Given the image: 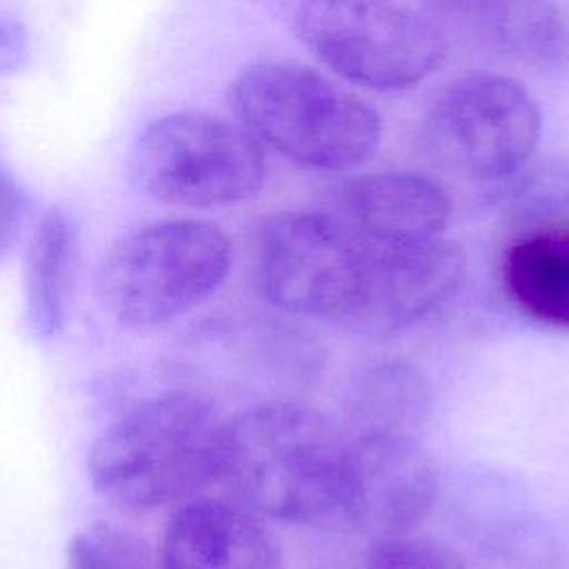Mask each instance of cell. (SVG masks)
Masks as SVG:
<instances>
[{
	"instance_id": "cell-1",
	"label": "cell",
	"mask_w": 569,
	"mask_h": 569,
	"mask_svg": "<svg viewBox=\"0 0 569 569\" xmlns=\"http://www.w3.org/2000/svg\"><path fill=\"white\" fill-rule=\"evenodd\" d=\"M345 449L320 411L262 402L227 420L220 480L258 516L313 525L340 511Z\"/></svg>"
},
{
	"instance_id": "cell-2",
	"label": "cell",
	"mask_w": 569,
	"mask_h": 569,
	"mask_svg": "<svg viewBox=\"0 0 569 569\" xmlns=\"http://www.w3.org/2000/svg\"><path fill=\"white\" fill-rule=\"evenodd\" d=\"M227 420L187 391L151 398L96 440L89 478L98 496L127 511H151L220 480Z\"/></svg>"
},
{
	"instance_id": "cell-3",
	"label": "cell",
	"mask_w": 569,
	"mask_h": 569,
	"mask_svg": "<svg viewBox=\"0 0 569 569\" xmlns=\"http://www.w3.org/2000/svg\"><path fill=\"white\" fill-rule=\"evenodd\" d=\"M229 98L244 131L307 169L345 171L380 144L378 111L302 64L256 62L236 76Z\"/></svg>"
},
{
	"instance_id": "cell-4",
	"label": "cell",
	"mask_w": 569,
	"mask_h": 569,
	"mask_svg": "<svg viewBox=\"0 0 569 569\" xmlns=\"http://www.w3.org/2000/svg\"><path fill=\"white\" fill-rule=\"evenodd\" d=\"M231 242L204 220H162L120 238L100 269L104 309L131 329L162 325L207 300L227 278Z\"/></svg>"
},
{
	"instance_id": "cell-5",
	"label": "cell",
	"mask_w": 569,
	"mask_h": 569,
	"mask_svg": "<svg viewBox=\"0 0 569 569\" xmlns=\"http://www.w3.org/2000/svg\"><path fill=\"white\" fill-rule=\"evenodd\" d=\"M293 29L322 67L371 91L409 89L447 56L442 31L396 0H300Z\"/></svg>"
},
{
	"instance_id": "cell-6",
	"label": "cell",
	"mask_w": 569,
	"mask_h": 569,
	"mask_svg": "<svg viewBox=\"0 0 569 569\" xmlns=\"http://www.w3.org/2000/svg\"><path fill=\"white\" fill-rule=\"evenodd\" d=\"M371 247L338 216L287 211L258 231L256 273L264 298L293 316H356L367 291Z\"/></svg>"
},
{
	"instance_id": "cell-7",
	"label": "cell",
	"mask_w": 569,
	"mask_h": 569,
	"mask_svg": "<svg viewBox=\"0 0 569 569\" xmlns=\"http://www.w3.org/2000/svg\"><path fill=\"white\" fill-rule=\"evenodd\" d=\"M136 178L156 200L224 207L251 198L264 180L258 140L202 111H176L151 122L133 153Z\"/></svg>"
},
{
	"instance_id": "cell-8",
	"label": "cell",
	"mask_w": 569,
	"mask_h": 569,
	"mask_svg": "<svg viewBox=\"0 0 569 569\" xmlns=\"http://www.w3.org/2000/svg\"><path fill=\"white\" fill-rule=\"evenodd\" d=\"M540 129V107L520 82L498 73H469L433 100L425 120V142L449 171L493 182L527 164Z\"/></svg>"
},
{
	"instance_id": "cell-9",
	"label": "cell",
	"mask_w": 569,
	"mask_h": 569,
	"mask_svg": "<svg viewBox=\"0 0 569 569\" xmlns=\"http://www.w3.org/2000/svg\"><path fill=\"white\" fill-rule=\"evenodd\" d=\"M438 478L431 458L396 431H360L347 440L340 516L376 536L413 531L433 509Z\"/></svg>"
},
{
	"instance_id": "cell-10",
	"label": "cell",
	"mask_w": 569,
	"mask_h": 569,
	"mask_svg": "<svg viewBox=\"0 0 569 569\" xmlns=\"http://www.w3.org/2000/svg\"><path fill=\"white\" fill-rule=\"evenodd\" d=\"M465 271L462 247L445 236L371 247L367 291L356 316L380 329L416 325L456 296Z\"/></svg>"
},
{
	"instance_id": "cell-11",
	"label": "cell",
	"mask_w": 569,
	"mask_h": 569,
	"mask_svg": "<svg viewBox=\"0 0 569 569\" xmlns=\"http://www.w3.org/2000/svg\"><path fill=\"white\" fill-rule=\"evenodd\" d=\"M160 569H282L276 536L240 502L191 500L169 520Z\"/></svg>"
},
{
	"instance_id": "cell-12",
	"label": "cell",
	"mask_w": 569,
	"mask_h": 569,
	"mask_svg": "<svg viewBox=\"0 0 569 569\" xmlns=\"http://www.w3.org/2000/svg\"><path fill=\"white\" fill-rule=\"evenodd\" d=\"M340 220L369 247L442 236L451 218L447 189L416 171H380L349 180L340 191Z\"/></svg>"
},
{
	"instance_id": "cell-13",
	"label": "cell",
	"mask_w": 569,
	"mask_h": 569,
	"mask_svg": "<svg viewBox=\"0 0 569 569\" xmlns=\"http://www.w3.org/2000/svg\"><path fill=\"white\" fill-rule=\"evenodd\" d=\"M502 280L522 313L569 329V227L536 229L511 242L502 260Z\"/></svg>"
},
{
	"instance_id": "cell-14",
	"label": "cell",
	"mask_w": 569,
	"mask_h": 569,
	"mask_svg": "<svg viewBox=\"0 0 569 569\" xmlns=\"http://www.w3.org/2000/svg\"><path fill=\"white\" fill-rule=\"evenodd\" d=\"M76 267V227L60 209H49L33 231L24 264L27 320L38 338H51L62 329L71 305Z\"/></svg>"
},
{
	"instance_id": "cell-15",
	"label": "cell",
	"mask_w": 569,
	"mask_h": 569,
	"mask_svg": "<svg viewBox=\"0 0 569 569\" xmlns=\"http://www.w3.org/2000/svg\"><path fill=\"white\" fill-rule=\"evenodd\" d=\"M473 18L480 36L507 56L549 64L569 53L567 24L547 0H480Z\"/></svg>"
},
{
	"instance_id": "cell-16",
	"label": "cell",
	"mask_w": 569,
	"mask_h": 569,
	"mask_svg": "<svg viewBox=\"0 0 569 569\" xmlns=\"http://www.w3.org/2000/svg\"><path fill=\"white\" fill-rule=\"evenodd\" d=\"M429 411L422 376L402 360H385L360 373L349 393V416L360 431L409 433Z\"/></svg>"
},
{
	"instance_id": "cell-17",
	"label": "cell",
	"mask_w": 569,
	"mask_h": 569,
	"mask_svg": "<svg viewBox=\"0 0 569 569\" xmlns=\"http://www.w3.org/2000/svg\"><path fill=\"white\" fill-rule=\"evenodd\" d=\"M67 569H160V562L129 531L93 525L69 540Z\"/></svg>"
},
{
	"instance_id": "cell-18",
	"label": "cell",
	"mask_w": 569,
	"mask_h": 569,
	"mask_svg": "<svg viewBox=\"0 0 569 569\" xmlns=\"http://www.w3.org/2000/svg\"><path fill=\"white\" fill-rule=\"evenodd\" d=\"M365 569H465L462 556L431 536H376L365 551Z\"/></svg>"
},
{
	"instance_id": "cell-19",
	"label": "cell",
	"mask_w": 569,
	"mask_h": 569,
	"mask_svg": "<svg viewBox=\"0 0 569 569\" xmlns=\"http://www.w3.org/2000/svg\"><path fill=\"white\" fill-rule=\"evenodd\" d=\"M24 218V196L11 173L0 164V258L13 244Z\"/></svg>"
},
{
	"instance_id": "cell-20",
	"label": "cell",
	"mask_w": 569,
	"mask_h": 569,
	"mask_svg": "<svg viewBox=\"0 0 569 569\" xmlns=\"http://www.w3.org/2000/svg\"><path fill=\"white\" fill-rule=\"evenodd\" d=\"M29 42L24 24L7 13H0V76L20 69L27 60Z\"/></svg>"
}]
</instances>
